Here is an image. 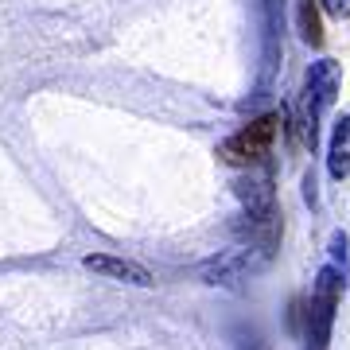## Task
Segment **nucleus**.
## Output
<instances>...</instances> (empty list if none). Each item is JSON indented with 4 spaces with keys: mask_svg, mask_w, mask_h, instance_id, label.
<instances>
[{
    "mask_svg": "<svg viewBox=\"0 0 350 350\" xmlns=\"http://www.w3.org/2000/svg\"><path fill=\"white\" fill-rule=\"evenodd\" d=\"M338 63L335 59H319V63L308 66L304 75V90H300V113H296V129H300V140L304 148L319 144V121L323 113L335 105V94H338Z\"/></svg>",
    "mask_w": 350,
    "mask_h": 350,
    "instance_id": "1",
    "label": "nucleus"
},
{
    "mask_svg": "<svg viewBox=\"0 0 350 350\" xmlns=\"http://www.w3.org/2000/svg\"><path fill=\"white\" fill-rule=\"evenodd\" d=\"M342 300V273L335 265H327L319 280H315V292L308 308H304V319H308V350H327V338H331V327H335V308Z\"/></svg>",
    "mask_w": 350,
    "mask_h": 350,
    "instance_id": "2",
    "label": "nucleus"
},
{
    "mask_svg": "<svg viewBox=\"0 0 350 350\" xmlns=\"http://www.w3.org/2000/svg\"><path fill=\"white\" fill-rule=\"evenodd\" d=\"M276 129H280V113H265V117L250 121L245 129H238L234 137H226L218 156L226 163H234V167H253V163H261L269 156V148L276 140Z\"/></svg>",
    "mask_w": 350,
    "mask_h": 350,
    "instance_id": "3",
    "label": "nucleus"
},
{
    "mask_svg": "<svg viewBox=\"0 0 350 350\" xmlns=\"http://www.w3.org/2000/svg\"><path fill=\"white\" fill-rule=\"evenodd\" d=\"M82 265H86L90 273L105 276V280H121V284H137V288L152 284V273L137 261H121V257H86Z\"/></svg>",
    "mask_w": 350,
    "mask_h": 350,
    "instance_id": "4",
    "label": "nucleus"
},
{
    "mask_svg": "<svg viewBox=\"0 0 350 350\" xmlns=\"http://www.w3.org/2000/svg\"><path fill=\"white\" fill-rule=\"evenodd\" d=\"M250 265H253V250L238 245V250H230V253H222V257H214V261L202 269V276H206V284H230V280H234V276H241Z\"/></svg>",
    "mask_w": 350,
    "mask_h": 350,
    "instance_id": "5",
    "label": "nucleus"
},
{
    "mask_svg": "<svg viewBox=\"0 0 350 350\" xmlns=\"http://www.w3.org/2000/svg\"><path fill=\"white\" fill-rule=\"evenodd\" d=\"M327 172H331V179H338V183L350 175V113L335 121L331 148H327Z\"/></svg>",
    "mask_w": 350,
    "mask_h": 350,
    "instance_id": "6",
    "label": "nucleus"
},
{
    "mask_svg": "<svg viewBox=\"0 0 350 350\" xmlns=\"http://www.w3.org/2000/svg\"><path fill=\"white\" fill-rule=\"evenodd\" d=\"M296 20H300L304 43L319 47V43H323V27H319V0H300V8H296Z\"/></svg>",
    "mask_w": 350,
    "mask_h": 350,
    "instance_id": "7",
    "label": "nucleus"
},
{
    "mask_svg": "<svg viewBox=\"0 0 350 350\" xmlns=\"http://www.w3.org/2000/svg\"><path fill=\"white\" fill-rule=\"evenodd\" d=\"M319 8L327 16H335V20H347L350 16V0H319Z\"/></svg>",
    "mask_w": 350,
    "mask_h": 350,
    "instance_id": "8",
    "label": "nucleus"
}]
</instances>
